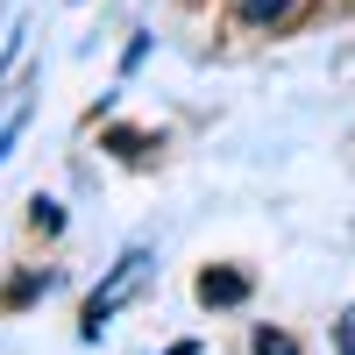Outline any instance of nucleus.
I'll use <instances>...</instances> for the list:
<instances>
[{"label": "nucleus", "mask_w": 355, "mask_h": 355, "mask_svg": "<svg viewBox=\"0 0 355 355\" xmlns=\"http://www.w3.org/2000/svg\"><path fill=\"white\" fill-rule=\"evenodd\" d=\"M199 299H206V306H242V299H249V277H242V270H206V277H199Z\"/></svg>", "instance_id": "f257e3e1"}, {"label": "nucleus", "mask_w": 355, "mask_h": 355, "mask_svg": "<svg viewBox=\"0 0 355 355\" xmlns=\"http://www.w3.org/2000/svg\"><path fill=\"white\" fill-rule=\"evenodd\" d=\"M291 8H299V0H234V21L242 28H277Z\"/></svg>", "instance_id": "f03ea898"}, {"label": "nucleus", "mask_w": 355, "mask_h": 355, "mask_svg": "<svg viewBox=\"0 0 355 355\" xmlns=\"http://www.w3.org/2000/svg\"><path fill=\"white\" fill-rule=\"evenodd\" d=\"M256 355H299V348H291L284 334H270V327H263V334H256Z\"/></svg>", "instance_id": "7ed1b4c3"}]
</instances>
